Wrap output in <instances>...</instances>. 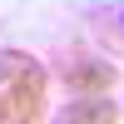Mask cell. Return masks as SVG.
Instances as JSON below:
<instances>
[{"mask_svg": "<svg viewBox=\"0 0 124 124\" xmlns=\"http://www.w3.org/2000/svg\"><path fill=\"white\" fill-rule=\"evenodd\" d=\"M60 79H65L70 94H109L114 79H119V70L109 60H99V55H70L65 70H60Z\"/></svg>", "mask_w": 124, "mask_h": 124, "instance_id": "2", "label": "cell"}, {"mask_svg": "<svg viewBox=\"0 0 124 124\" xmlns=\"http://www.w3.org/2000/svg\"><path fill=\"white\" fill-rule=\"evenodd\" d=\"M119 35H124V15H119Z\"/></svg>", "mask_w": 124, "mask_h": 124, "instance_id": "4", "label": "cell"}, {"mask_svg": "<svg viewBox=\"0 0 124 124\" xmlns=\"http://www.w3.org/2000/svg\"><path fill=\"white\" fill-rule=\"evenodd\" d=\"M65 124H114L119 109L109 104V94H75V104H65Z\"/></svg>", "mask_w": 124, "mask_h": 124, "instance_id": "3", "label": "cell"}, {"mask_svg": "<svg viewBox=\"0 0 124 124\" xmlns=\"http://www.w3.org/2000/svg\"><path fill=\"white\" fill-rule=\"evenodd\" d=\"M50 70L30 50H0V124H35L45 119Z\"/></svg>", "mask_w": 124, "mask_h": 124, "instance_id": "1", "label": "cell"}]
</instances>
